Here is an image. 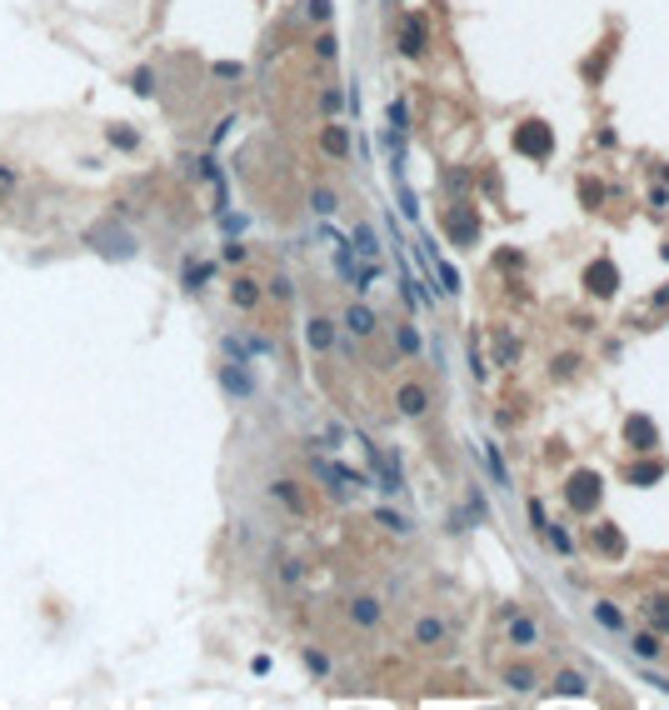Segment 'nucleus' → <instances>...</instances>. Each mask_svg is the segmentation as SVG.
I'll return each instance as SVG.
<instances>
[{
    "label": "nucleus",
    "instance_id": "37998d69",
    "mask_svg": "<svg viewBox=\"0 0 669 710\" xmlns=\"http://www.w3.org/2000/svg\"><path fill=\"white\" fill-rule=\"evenodd\" d=\"M310 16H315V20H330V0H310Z\"/></svg>",
    "mask_w": 669,
    "mask_h": 710
},
{
    "label": "nucleus",
    "instance_id": "c9c22d12",
    "mask_svg": "<svg viewBox=\"0 0 669 710\" xmlns=\"http://www.w3.org/2000/svg\"><path fill=\"white\" fill-rule=\"evenodd\" d=\"M135 130H120V126H110V145H125V150H135Z\"/></svg>",
    "mask_w": 669,
    "mask_h": 710
},
{
    "label": "nucleus",
    "instance_id": "4468645a",
    "mask_svg": "<svg viewBox=\"0 0 669 710\" xmlns=\"http://www.w3.org/2000/svg\"><path fill=\"white\" fill-rule=\"evenodd\" d=\"M350 620L355 625H380V600L375 595H355L350 600Z\"/></svg>",
    "mask_w": 669,
    "mask_h": 710
},
{
    "label": "nucleus",
    "instance_id": "72a5a7b5",
    "mask_svg": "<svg viewBox=\"0 0 669 710\" xmlns=\"http://www.w3.org/2000/svg\"><path fill=\"white\" fill-rule=\"evenodd\" d=\"M205 281H210V265H190V270H185V286H190V290H200Z\"/></svg>",
    "mask_w": 669,
    "mask_h": 710
},
{
    "label": "nucleus",
    "instance_id": "aec40b11",
    "mask_svg": "<svg viewBox=\"0 0 669 710\" xmlns=\"http://www.w3.org/2000/svg\"><path fill=\"white\" fill-rule=\"evenodd\" d=\"M230 300H235V305H240V310H250V305H255V300H260V286H255V281H250V276H240V281H235V286H230Z\"/></svg>",
    "mask_w": 669,
    "mask_h": 710
},
{
    "label": "nucleus",
    "instance_id": "ddd939ff",
    "mask_svg": "<svg viewBox=\"0 0 669 710\" xmlns=\"http://www.w3.org/2000/svg\"><path fill=\"white\" fill-rule=\"evenodd\" d=\"M395 400H400V410H405V415H415V420L430 410V391H425V386H400V396H395Z\"/></svg>",
    "mask_w": 669,
    "mask_h": 710
},
{
    "label": "nucleus",
    "instance_id": "c85d7f7f",
    "mask_svg": "<svg viewBox=\"0 0 669 710\" xmlns=\"http://www.w3.org/2000/svg\"><path fill=\"white\" fill-rule=\"evenodd\" d=\"M389 130H410V111H405V100H395V105H389Z\"/></svg>",
    "mask_w": 669,
    "mask_h": 710
},
{
    "label": "nucleus",
    "instance_id": "5701e85b",
    "mask_svg": "<svg viewBox=\"0 0 669 710\" xmlns=\"http://www.w3.org/2000/svg\"><path fill=\"white\" fill-rule=\"evenodd\" d=\"M395 341H400V350L405 355H420L425 345H420V331H415V325H400V331H395Z\"/></svg>",
    "mask_w": 669,
    "mask_h": 710
},
{
    "label": "nucleus",
    "instance_id": "b1692460",
    "mask_svg": "<svg viewBox=\"0 0 669 710\" xmlns=\"http://www.w3.org/2000/svg\"><path fill=\"white\" fill-rule=\"evenodd\" d=\"M554 690H560V695H584V675H580V671H565Z\"/></svg>",
    "mask_w": 669,
    "mask_h": 710
},
{
    "label": "nucleus",
    "instance_id": "f8f14e48",
    "mask_svg": "<svg viewBox=\"0 0 669 710\" xmlns=\"http://www.w3.org/2000/svg\"><path fill=\"white\" fill-rule=\"evenodd\" d=\"M320 145H325V155L340 160V155H350V130L334 121V126H325V130H320Z\"/></svg>",
    "mask_w": 669,
    "mask_h": 710
},
{
    "label": "nucleus",
    "instance_id": "f704fd0d",
    "mask_svg": "<svg viewBox=\"0 0 669 710\" xmlns=\"http://www.w3.org/2000/svg\"><path fill=\"white\" fill-rule=\"evenodd\" d=\"M515 350H520L515 336H494V355H499V360H515Z\"/></svg>",
    "mask_w": 669,
    "mask_h": 710
},
{
    "label": "nucleus",
    "instance_id": "393cba45",
    "mask_svg": "<svg viewBox=\"0 0 669 710\" xmlns=\"http://www.w3.org/2000/svg\"><path fill=\"white\" fill-rule=\"evenodd\" d=\"M439 635H444V625H439V620H420V625H415V640H420V645H434Z\"/></svg>",
    "mask_w": 669,
    "mask_h": 710
},
{
    "label": "nucleus",
    "instance_id": "6ab92c4d",
    "mask_svg": "<svg viewBox=\"0 0 669 710\" xmlns=\"http://www.w3.org/2000/svg\"><path fill=\"white\" fill-rule=\"evenodd\" d=\"M400 50H405V56H425V25H420V20H405V30H400Z\"/></svg>",
    "mask_w": 669,
    "mask_h": 710
},
{
    "label": "nucleus",
    "instance_id": "dca6fc26",
    "mask_svg": "<svg viewBox=\"0 0 669 710\" xmlns=\"http://www.w3.org/2000/svg\"><path fill=\"white\" fill-rule=\"evenodd\" d=\"M625 480H630V485H659V480H664V465H659V460H639V465L625 470Z\"/></svg>",
    "mask_w": 669,
    "mask_h": 710
},
{
    "label": "nucleus",
    "instance_id": "2f4dec72",
    "mask_svg": "<svg viewBox=\"0 0 669 710\" xmlns=\"http://www.w3.org/2000/svg\"><path fill=\"white\" fill-rule=\"evenodd\" d=\"M275 501H285L290 510H300V496H295V485H290V480H275Z\"/></svg>",
    "mask_w": 669,
    "mask_h": 710
},
{
    "label": "nucleus",
    "instance_id": "bb28decb",
    "mask_svg": "<svg viewBox=\"0 0 669 710\" xmlns=\"http://www.w3.org/2000/svg\"><path fill=\"white\" fill-rule=\"evenodd\" d=\"M320 105H325L330 116H340V111H345V90H340V85H330V90L320 95Z\"/></svg>",
    "mask_w": 669,
    "mask_h": 710
},
{
    "label": "nucleus",
    "instance_id": "7ed1b4c3",
    "mask_svg": "<svg viewBox=\"0 0 669 710\" xmlns=\"http://www.w3.org/2000/svg\"><path fill=\"white\" fill-rule=\"evenodd\" d=\"M515 150L530 155V160H549L554 155V130L544 121H520L515 126Z\"/></svg>",
    "mask_w": 669,
    "mask_h": 710
},
{
    "label": "nucleus",
    "instance_id": "9d476101",
    "mask_svg": "<svg viewBox=\"0 0 669 710\" xmlns=\"http://www.w3.org/2000/svg\"><path fill=\"white\" fill-rule=\"evenodd\" d=\"M305 341H310V350H320V355L334 350V325H330L325 315H315V320L305 325Z\"/></svg>",
    "mask_w": 669,
    "mask_h": 710
},
{
    "label": "nucleus",
    "instance_id": "0eeeda50",
    "mask_svg": "<svg viewBox=\"0 0 669 710\" xmlns=\"http://www.w3.org/2000/svg\"><path fill=\"white\" fill-rule=\"evenodd\" d=\"M625 446H634V451L649 455V451L659 446V425H654L649 415H630V420H625Z\"/></svg>",
    "mask_w": 669,
    "mask_h": 710
},
{
    "label": "nucleus",
    "instance_id": "f03ea898",
    "mask_svg": "<svg viewBox=\"0 0 669 710\" xmlns=\"http://www.w3.org/2000/svg\"><path fill=\"white\" fill-rule=\"evenodd\" d=\"M310 465H315V475L325 480V490H330L334 501H350V496H355V485H365V475H355V470H350V465H340V460L315 455Z\"/></svg>",
    "mask_w": 669,
    "mask_h": 710
},
{
    "label": "nucleus",
    "instance_id": "4be33fe9",
    "mask_svg": "<svg viewBox=\"0 0 669 710\" xmlns=\"http://www.w3.org/2000/svg\"><path fill=\"white\" fill-rule=\"evenodd\" d=\"M594 620H599L604 630H625V616H620L615 606H609V600H599V606H594Z\"/></svg>",
    "mask_w": 669,
    "mask_h": 710
},
{
    "label": "nucleus",
    "instance_id": "6e6552de",
    "mask_svg": "<svg viewBox=\"0 0 669 710\" xmlns=\"http://www.w3.org/2000/svg\"><path fill=\"white\" fill-rule=\"evenodd\" d=\"M220 386H225L230 396H240V400L255 396V380L245 375V360H240V365H220Z\"/></svg>",
    "mask_w": 669,
    "mask_h": 710
},
{
    "label": "nucleus",
    "instance_id": "473e14b6",
    "mask_svg": "<svg viewBox=\"0 0 669 710\" xmlns=\"http://www.w3.org/2000/svg\"><path fill=\"white\" fill-rule=\"evenodd\" d=\"M334 50H340V40H334V35H320V40H315V56H320V61H334Z\"/></svg>",
    "mask_w": 669,
    "mask_h": 710
},
{
    "label": "nucleus",
    "instance_id": "58836bf2",
    "mask_svg": "<svg viewBox=\"0 0 669 710\" xmlns=\"http://www.w3.org/2000/svg\"><path fill=\"white\" fill-rule=\"evenodd\" d=\"M305 666H310L315 675H325V671H330V661H325V655H320V650H305Z\"/></svg>",
    "mask_w": 669,
    "mask_h": 710
},
{
    "label": "nucleus",
    "instance_id": "412c9836",
    "mask_svg": "<svg viewBox=\"0 0 669 710\" xmlns=\"http://www.w3.org/2000/svg\"><path fill=\"white\" fill-rule=\"evenodd\" d=\"M484 465H489V475H494V485L499 490H510L515 480H510V470H505V460H499V451L494 446H484Z\"/></svg>",
    "mask_w": 669,
    "mask_h": 710
},
{
    "label": "nucleus",
    "instance_id": "39448f33",
    "mask_svg": "<svg viewBox=\"0 0 669 710\" xmlns=\"http://www.w3.org/2000/svg\"><path fill=\"white\" fill-rule=\"evenodd\" d=\"M565 501H570V510L589 515V510L599 506V475H594V470H580V475H570V485H565Z\"/></svg>",
    "mask_w": 669,
    "mask_h": 710
},
{
    "label": "nucleus",
    "instance_id": "9b49d317",
    "mask_svg": "<svg viewBox=\"0 0 669 710\" xmlns=\"http://www.w3.org/2000/svg\"><path fill=\"white\" fill-rule=\"evenodd\" d=\"M345 325H350V336H360V341H370V336H375V325H380V320H375V310H370V305H350V310H345Z\"/></svg>",
    "mask_w": 669,
    "mask_h": 710
},
{
    "label": "nucleus",
    "instance_id": "c756f323",
    "mask_svg": "<svg viewBox=\"0 0 669 710\" xmlns=\"http://www.w3.org/2000/svg\"><path fill=\"white\" fill-rule=\"evenodd\" d=\"M544 530H549V545H554V551H565V556L575 551V540H570V530H560V525H544Z\"/></svg>",
    "mask_w": 669,
    "mask_h": 710
},
{
    "label": "nucleus",
    "instance_id": "f3484780",
    "mask_svg": "<svg viewBox=\"0 0 669 710\" xmlns=\"http://www.w3.org/2000/svg\"><path fill=\"white\" fill-rule=\"evenodd\" d=\"M510 645H520V650L539 645V625H534V620H525V616H515V620H510Z\"/></svg>",
    "mask_w": 669,
    "mask_h": 710
},
{
    "label": "nucleus",
    "instance_id": "20e7f679",
    "mask_svg": "<svg viewBox=\"0 0 669 710\" xmlns=\"http://www.w3.org/2000/svg\"><path fill=\"white\" fill-rule=\"evenodd\" d=\"M444 235H450L455 245H475L480 240V215H475V205H450L444 210Z\"/></svg>",
    "mask_w": 669,
    "mask_h": 710
},
{
    "label": "nucleus",
    "instance_id": "7c9ffc66",
    "mask_svg": "<svg viewBox=\"0 0 669 710\" xmlns=\"http://www.w3.org/2000/svg\"><path fill=\"white\" fill-rule=\"evenodd\" d=\"M400 210H405V221H415V215H420V200H415V190L400 180Z\"/></svg>",
    "mask_w": 669,
    "mask_h": 710
},
{
    "label": "nucleus",
    "instance_id": "1a4fd4ad",
    "mask_svg": "<svg viewBox=\"0 0 669 710\" xmlns=\"http://www.w3.org/2000/svg\"><path fill=\"white\" fill-rule=\"evenodd\" d=\"M350 245H355V255H360V260H370V265H380V235H375V226H355V235H350Z\"/></svg>",
    "mask_w": 669,
    "mask_h": 710
},
{
    "label": "nucleus",
    "instance_id": "e433bc0d",
    "mask_svg": "<svg viewBox=\"0 0 669 710\" xmlns=\"http://www.w3.org/2000/svg\"><path fill=\"white\" fill-rule=\"evenodd\" d=\"M375 520H380V525H384V530H395V535H405V530H410V525H405V520H400V515H395V510H380V515H375Z\"/></svg>",
    "mask_w": 669,
    "mask_h": 710
},
{
    "label": "nucleus",
    "instance_id": "c03bdc74",
    "mask_svg": "<svg viewBox=\"0 0 669 710\" xmlns=\"http://www.w3.org/2000/svg\"><path fill=\"white\" fill-rule=\"evenodd\" d=\"M0 185H15V171H11V166H0Z\"/></svg>",
    "mask_w": 669,
    "mask_h": 710
},
{
    "label": "nucleus",
    "instance_id": "f257e3e1",
    "mask_svg": "<svg viewBox=\"0 0 669 710\" xmlns=\"http://www.w3.org/2000/svg\"><path fill=\"white\" fill-rule=\"evenodd\" d=\"M365 446V460H370V475L375 485L384 490V496H400L405 490V470H400V455L389 451V446H375V441H360Z\"/></svg>",
    "mask_w": 669,
    "mask_h": 710
},
{
    "label": "nucleus",
    "instance_id": "cd10ccee",
    "mask_svg": "<svg viewBox=\"0 0 669 710\" xmlns=\"http://www.w3.org/2000/svg\"><path fill=\"white\" fill-rule=\"evenodd\" d=\"M310 205H315V215H334V210H340V200H334L330 190H315V195H310Z\"/></svg>",
    "mask_w": 669,
    "mask_h": 710
},
{
    "label": "nucleus",
    "instance_id": "a211bd4d",
    "mask_svg": "<svg viewBox=\"0 0 669 710\" xmlns=\"http://www.w3.org/2000/svg\"><path fill=\"white\" fill-rule=\"evenodd\" d=\"M594 551H599V556H620V551H625V535H620L615 525H594Z\"/></svg>",
    "mask_w": 669,
    "mask_h": 710
},
{
    "label": "nucleus",
    "instance_id": "ea45409f",
    "mask_svg": "<svg viewBox=\"0 0 669 710\" xmlns=\"http://www.w3.org/2000/svg\"><path fill=\"white\" fill-rule=\"evenodd\" d=\"M130 85H135V95H150V90H155V85H150V71H135Z\"/></svg>",
    "mask_w": 669,
    "mask_h": 710
},
{
    "label": "nucleus",
    "instance_id": "a878e982",
    "mask_svg": "<svg viewBox=\"0 0 669 710\" xmlns=\"http://www.w3.org/2000/svg\"><path fill=\"white\" fill-rule=\"evenodd\" d=\"M649 625H654V630H669V600H649Z\"/></svg>",
    "mask_w": 669,
    "mask_h": 710
},
{
    "label": "nucleus",
    "instance_id": "79ce46f5",
    "mask_svg": "<svg viewBox=\"0 0 669 710\" xmlns=\"http://www.w3.org/2000/svg\"><path fill=\"white\" fill-rule=\"evenodd\" d=\"M530 525L544 530V506H539V501H530Z\"/></svg>",
    "mask_w": 669,
    "mask_h": 710
},
{
    "label": "nucleus",
    "instance_id": "2eb2a0df",
    "mask_svg": "<svg viewBox=\"0 0 669 710\" xmlns=\"http://www.w3.org/2000/svg\"><path fill=\"white\" fill-rule=\"evenodd\" d=\"M499 680H505L515 695H525V690L539 685V680H534V666H505V675H499Z\"/></svg>",
    "mask_w": 669,
    "mask_h": 710
},
{
    "label": "nucleus",
    "instance_id": "a19ab883",
    "mask_svg": "<svg viewBox=\"0 0 669 710\" xmlns=\"http://www.w3.org/2000/svg\"><path fill=\"white\" fill-rule=\"evenodd\" d=\"M215 75H220V80H240V66H235V61H220Z\"/></svg>",
    "mask_w": 669,
    "mask_h": 710
},
{
    "label": "nucleus",
    "instance_id": "4c0bfd02",
    "mask_svg": "<svg viewBox=\"0 0 669 710\" xmlns=\"http://www.w3.org/2000/svg\"><path fill=\"white\" fill-rule=\"evenodd\" d=\"M634 655H639V661H649V655H659V640H654V635H639V640H634Z\"/></svg>",
    "mask_w": 669,
    "mask_h": 710
},
{
    "label": "nucleus",
    "instance_id": "423d86ee",
    "mask_svg": "<svg viewBox=\"0 0 669 710\" xmlns=\"http://www.w3.org/2000/svg\"><path fill=\"white\" fill-rule=\"evenodd\" d=\"M584 290H589V295H599V300H604V295H615V290H620V270H615V260H589V265H584Z\"/></svg>",
    "mask_w": 669,
    "mask_h": 710
}]
</instances>
